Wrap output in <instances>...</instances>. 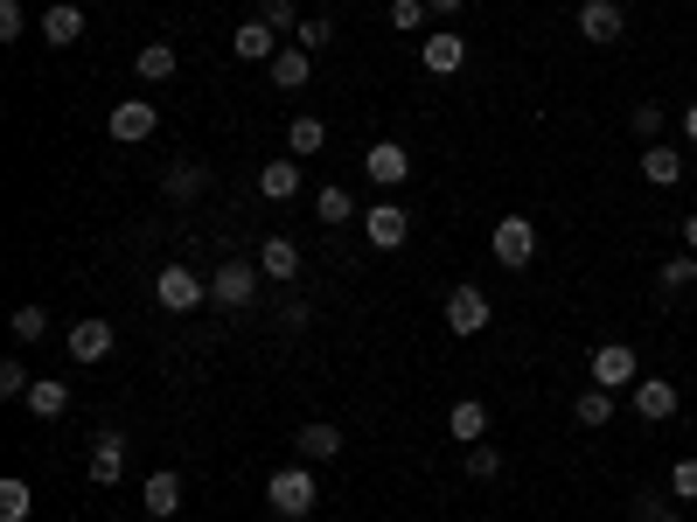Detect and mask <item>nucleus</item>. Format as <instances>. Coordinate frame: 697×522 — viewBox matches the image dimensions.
<instances>
[{
  "instance_id": "nucleus-1",
  "label": "nucleus",
  "mask_w": 697,
  "mask_h": 522,
  "mask_svg": "<svg viewBox=\"0 0 697 522\" xmlns=\"http://www.w3.org/2000/svg\"><path fill=\"white\" fill-rule=\"evenodd\" d=\"M266 502H272V515H287V522H300L307 509L321 502V481H315V466L307 460H293V466H279V474L266 481Z\"/></svg>"
},
{
  "instance_id": "nucleus-2",
  "label": "nucleus",
  "mask_w": 697,
  "mask_h": 522,
  "mask_svg": "<svg viewBox=\"0 0 697 522\" xmlns=\"http://www.w3.org/2000/svg\"><path fill=\"white\" fill-rule=\"evenodd\" d=\"M153 300H161L168 313H196L202 300H210V285H202L189 265H161V272H153Z\"/></svg>"
},
{
  "instance_id": "nucleus-3",
  "label": "nucleus",
  "mask_w": 697,
  "mask_h": 522,
  "mask_svg": "<svg viewBox=\"0 0 697 522\" xmlns=\"http://www.w3.org/2000/svg\"><path fill=\"white\" fill-rule=\"evenodd\" d=\"M488 251H496V265L524 272L530 258H537V230H530V217H502V223H496V238H488Z\"/></svg>"
},
{
  "instance_id": "nucleus-4",
  "label": "nucleus",
  "mask_w": 697,
  "mask_h": 522,
  "mask_svg": "<svg viewBox=\"0 0 697 522\" xmlns=\"http://www.w3.org/2000/svg\"><path fill=\"white\" fill-rule=\"evenodd\" d=\"M258 279H266L258 265H245V258H230V265H217V272H210V300H217V307H251Z\"/></svg>"
},
{
  "instance_id": "nucleus-5",
  "label": "nucleus",
  "mask_w": 697,
  "mask_h": 522,
  "mask_svg": "<svg viewBox=\"0 0 697 522\" xmlns=\"http://www.w3.org/2000/svg\"><path fill=\"white\" fill-rule=\"evenodd\" d=\"M635 377H641V362H635L628 342H600V349H593V383H600V390H628Z\"/></svg>"
},
{
  "instance_id": "nucleus-6",
  "label": "nucleus",
  "mask_w": 697,
  "mask_h": 522,
  "mask_svg": "<svg viewBox=\"0 0 697 522\" xmlns=\"http://www.w3.org/2000/svg\"><path fill=\"white\" fill-rule=\"evenodd\" d=\"M153 126H161L153 98H126V104H112V140H119V147H140V140H153Z\"/></svg>"
},
{
  "instance_id": "nucleus-7",
  "label": "nucleus",
  "mask_w": 697,
  "mask_h": 522,
  "mask_svg": "<svg viewBox=\"0 0 697 522\" xmlns=\"http://www.w3.org/2000/svg\"><path fill=\"white\" fill-rule=\"evenodd\" d=\"M364 238H370L377 251H398V244L411 238V217H405L398 202H370V209H364Z\"/></svg>"
},
{
  "instance_id": "nucleus-8",
  "label": "nucleus",
  "mask_w": 697,
  "mask_h": 522,
  "mask_svg": "<svg viewBox=\"0 0 697 522\" xmlns=\"http://www.w3.org/2000/svg\"><path fill=\"white\" fill-rule=\"evenodd\" d=\"M419 63H426L432 77H454L460 63H468V36H454V29H432V36L419 42Z\"/></svg>"
},
{
  "instance_id": "nucleus-9",
  "label": "nucleus",
  "mask_w": 697,
  "mask_h": 522,
  "mask_svg": "<svg viewBox=\"0 0 697 522\" xmlns=\"http://www.w3.org/2000/svg\"><path fill=\"white\" fill-rule=\"evenodd\" d=\"M447 328L454 334H481L488 328V293H481V285H454V293H447Z\"/></svg>"
},
{
  "instance_id": "nucleus-10",
  "label": "nucleus",
  "mask_w": 697,
  "mask_h": 522,
  "mask_svg": "<svg viewBox=\"0 0 697 522\" xmlns=\"http://www.w3.org/2000/svg\"><path fill=\"white\" fill-rule=\"evenodd\" d=\"M621 29H628L621 0H586V8H579V36L586 42H621Z\"/></svg>"
},
{
  "instance_id": "nucleus-11",
  "label": "nucleus",
  "mask_w": 697,
  "mask_h": 522,
  "mask_svg": "<svg viewBox=\"0 0 697 522\" xmlns=\"http://www.w3.org/2000/svg\"><path fill=\"white\" fill-rule=\"evenodd\" d=\"M364 174L377 181V189H398V181L411 174V153H405L398 140H377V147L364 153Z\"/></svg>"
},
{
  "instance_id": "nucleus-12",
  "label": "nucleus",
  "mask_w": 697,
  "mask_h": 522,
  "mask_svg": "<svg viewBox=\"0 0 697 522\" xmlns=\"http://www.w3.org/2000/svg\"><path fill=\"white\" fill-rule=\"evenodd\" d=\"M635 411L649 418V425L677 418V383H669V377H635Z\"/></svg>"
},
{
  "instance_id": "nucleus-13",
  "label": "nucleus",
  "mask_w": 697,
  "mask_h": 522,
  "mask_svg": "<svg viewBox=\"0 0 697 522\" xmlns=\"http://www.w3.org/2000/svg\"><path fill=\"white\" fill-rule=\"evenodd\" d=\"M112 342H119L112 321H77V328H70V362H106Z\"/></svg>"
},
{
  "instance_id": "nucleus-14",
  "label": "nucleus",
  "mask_w": 697,
  "mask_h": 522,
  "mask_svg": "<svg viewBox=\"0 0 697 522\" xmlns=\"http://www.w3.org/2000/svg\"><path fill=\"white\" fill-rule=\"evenodd\" d=\"M641 181H649V189H677V181H684V153L677 147H641Z\"/></svg>"
},
{
  "instance_id": "nucleus-15",
  "label": "nucleus",
  "mask_w": 697,
  "mask_h": 522,
  "mask_svg": "<svg viewBox=\"0 0 697 522\" xmlns=\"http://www.w3.org/2000/svg\"><path fill=\"white\" fill-rule=\"evenodd\" d=\"M230 57H245V63H272V57H279V36H272V29H266V21H258V14H251V21H245V29H238V36H230Z\"/></svg>"
},
{
  "instance_id": "nucleus-16",
  "label": "nucleus",
  "mask_w": 697,
  "mask_h": 522,
  "mask_svg": "<svg viewBox=\"0 0 697 522\" xmlns=\"http://www.w3.org/2000/svg\"><path fill=\"white\" fill-rule=\"evenodd\" d=\"M258 195H266V202H287V195H300V161H293V153H279V161H266V168H258Z\"/></svg>"
},
{
  "instance_id": "nucleus-17",
  "label": "nucleus",
  "mask_w": 697,
  "mask_h": 522,
  "mask_svg": "<svg viewBox=\"0 0 697 522\" xmlns=\"http://www.w3.org/2000/svg\"><path fill=\"white\" fill-rule=\"evenodd\" d=\"M293 453H300L307 466H321V460H335V453H342V432L315 418V425H300V432H293Z\"/></svg>"
},
{
  "instance_id": "nucleus-18",
  "label": "nucleus",
  "mask_w": 697,
  "mask_h": 522,
  "mask_svg": "<svg viewBox=\"0 0 697 522\" xmlns=\"http://www.w3.org/2000/svg\"><path fill=\"white\" fill-rule=\"evenodd\" d=\"M119 474H126V432H98V446H91V481L112 488Z\"/></svg>"
},
{
  "instance_id": "nucleus-19",
  "label": "nucleus",
  "mask_w": 697,
  "mask_h": 522,
  "mask_svg": "<svg viewBox=\"0 0 697 522\" xmlns=\"http://www.w3.org/2000/svg\"><path fill=\"white\" fill-rule=\"evenodd\" d=\"M447 432L460 439V446H481V439H488V404H481V398H460V404L447 411Z\"/></svg>"
},
{
  "instance_id": "nucleus-20",
  "label": "nucleus",
  "mask_w": 697,
  "mask_h": 522,
  "mask_svg": "<svg viewBox=\"0 0 697 522\" xmlns=\"http://www.w3.org/2000/svg\"><path fill=\"white\" fill-rule=\"evenodd\" d=\"M140 502H147V515H175L182 509V474H147V488H140Z\"/></svg>"
},
{
  "instance_id": "nucleus-21",
  "label": "nucleus",
  "mask_w": 697,
  "mask_h": 522,
  "mask_svg": "<svg viewBox=\"0 0 697 522\" xmlns=\"http://www.w3.org/2000/svg\"><path fill=\"white\" fill-rule=\"evenodd\" d=\"M42 42H49V49L84 42V8H49V14H42Z\"/></svg>"
},
{
  "instance_id": "nucleus-22",
  "label": "nucleus",
  "mask_w": 697,
  "mask_h": 522,
  "mask_svg": "<svg viewBox=\"0 0 697 522\" xmlns=\"http://www.w3.org/2000/svg\"><path fill=\"white\" fill-rule=\"evenodd\" d=\"M21 404H29L36 418H63V411H70V383H63V377H36V390H29Z\"/></svg>"
},
{
  "instance_id": "nucleus-23",
  "label": "nucleus",
  "mask_w": 697,
  "mask_h": 522,
  "mask_svg": "<svg viewBox=\"0 0 697 522\" xmlns=\"http://www.w3.org/2000/svg\"><path fill=\"white\" fill-rule=\"evenodd\" d=\"M307 70H315V57H307L300 42H287V49L272 57V84H279V91H300V84H307Z\"/></svg>"
},
{
  "instance_id": "nucleus-24",
  "label": "nucleus",
  "mask_w": 697,
  "mask_h": 522,
  "mask_svg": "<svg viewBox=\"0 0 697 522\" xmlns=\"http://www.w3.org/2000/svg\"><path fill=\"white\" fill-rule=\"evenodd\" d=\"M572 418H579L586 432H607V425H614V390H600V383H593V390H579Z\"/></svg>"
},
{
  "instance_id": "nucleus-25",
  "label": "nucleus",
  "mask_w": 697,
  "mask_h": 522,
  "mask_svg": "<svg viewBox=\"0 0 697 522\" xmlns=\"http://www.w3.org/2000/svg\"><path fill=\"white\" fill-rule=\"evenodd\" d=\"M133 70L147 77V84H168V77L182 70V57H175V42H147L140 57H133Z\"/></svg>"
},
{
  "instance_id": "nucleus-26",
  "label": "nucleus",
  "mask_w": 697,
  "mask_h": 522,
  "mask_svg": "<svg viewBox=\"0 0 697 522\" xmlns=\"http://www.w3.org/2000/svg\"><path fill=\"white\" fill-rule=\"evenodd\" d=\"M258 272H266V279H293V272H300V251H293L287 238H266V251H258Z\"/></svg>"
},
{
  "instance_id": "nucleus-27",
  "label": "nucleus",
  "mask_w": 697,
  "mask_h": 522,
  "mask_svg": "<svg viewBox=\"0 0 697 522\" xmlns=\"http://www.w3.org/2000/svg\"><path fill=\"white\" fill-rule=\"evenodd\" d=\"M321 147H328V126H321L315 112L287 126V153H293V161H300V153H321Z\"/></svg>"
},
{
  "instance_id": "nucleus-28",
  "label": "nucleus",
  "mask_w": 697,
  "mask_h": 522,
  "mask_svg": "<svg viewBox=\"0 0 697 522\" xmlns=\"http://www.w3.org/2000/svg\"><path fill=\"white\" fill-rule=\"evenodd\" d=\"M656 285H669V293H684V285H697V251H677L656 265Z\"/></svg>"
},
{
  "instance_id": "nucleus-29",
  "label": "nucleus",
  "mask_w": 697,
  "mask_h": 522,
  "mask_svg": "<svg viewBox=\"0 0 697 522\" xmlns=\"http://www.w3.org/2000/svg\"><path fill=\"white\" fill-rule=\"evenodd\" d=\"M258 21H266L272 36H287V29H300L307 14H300V0H258Z\"/></svg>"
},
{
  "instance_id": "nucleus-30",
  "label": "nucleus",
  "mask_w": 697,
  "mask_h": 522,
  "mask_svg": "<svg viewBox=\"0 0 697 522\" xmlns=\"http://www.w3.org/2000/svg\"><path fill=\"white\" fill-rule=\"evenodd\" d=\"M8 328H14V342H21V349H29V342H42V328H49V313H42V307L29 300V307H14V313H8Z\"/></svg>"
},
{
  "instance_id": "nucleus-31",
  "label": "nucleus",
  "mask_w": 697,
  "mask_h": 522,
  "mask_svg": "<svg viewBox=\"0 0 697 522\" xmlns=\"http://www.w3.org/2000/svg\"><path fill=\"white\" fill-rule=\"evenodd\" d=\"M29 481H0V522H29Z\"/></svg>"
},
{
  "instance_id": "nucleus-32",
  "label": "nucleus",
  "mask_w": 697,
  "mask_h": 522,
  "mask_svg": "<svg viewBox=\"0 0 697 522\" xmlns=\"http://www.w3.org/2000/svg\"><path fill=\"white\" fill-rule=\"evenodd\" d=\"M29 390H36L29 362H21V355H8V362H0V398H29Z\"/></svg>"
},
{
  "instance_id": "nucleus-33",
  "label": "nucleus",
  "mask_w": 697,
  "mask_h": 522,
  "mask_svg": "<svg viewBox=\"0 0 697 522\" xmlns=\"http://www.w3.org/2000/svg\"><path fill=\"white\" fill-rule=\"evenodd\" d=\"M315 217H321V223H349V217H356L349 189H321V195H315Z\"/></svg>"
},
{
  "instance_id": "nucleus-34",
  "label": "nucleus",
  "mask_w": 697,
  "mask_h": 522,
  "mask_svg": "<svg viewBox=\"0 0 697 522\" xmlns=\"http://www.w3.org/2000/svg\"><path fill=\"white\" fill-rule=\"evenodd\" d=\"M628 126H635V133L649 140V147H656V140H663V104H656V98H641L635 112H628Z\"/></svg>"
},
{
  "instance_id": "nucleus-35",
  "label": "nucleus",
  "mask_w": 697,
  "mask_h": 522,
  "mask_svg": "<svg viewBox=\"0 0 697 522\" xmlns=\"http://www.w3.org/2000/svg\"><path fill=\"white\" fill-rule=\"evenodd\" d=\"M293 42L307 49V57H321V49L335 42V29H328V21H321V14H307V21H300V29H293Z\"/></svg>"
},
{
  "instance_id": "nucleus-36",
  "label": "nucleus",
  "mask_w": 697,
  "mask_h": 522,
  "mask_svg": "<svg viewBox=\"0 0 697 522\" xmlns=\"http://www.w3.org/2000/svg\"><path fill=\"white\" fill-rule=\"evenodd\" d=\"M496 474H502V453L488 446V439H481V446H468V481H496Z\"/></svg>"
},
{
  "instance_id": "nucleus-37",
  "label": "nucleus",
  "mask_w": 697,
  "mask_h": 522,
  "mask_svg": "<svg viewBox=\"0 0 697 522\" xmlns=\"http://www.w3.org/2000/svg\"><path fill=\"white\" fill-rule=\"evenodd\" d=\"M669 494H677V502H697V460H677V466H669Z\"/></svg>"
},
{
  "instance_id": "nucleus-38",
  "label": "nucleus",
  "mask_w": 697,
  "mask_h": 522,
  "mask_svg": "<svg viewBox=\"0 0 697 522\" xmlns=\"http://www.w3.org/2000/svg\"><path fill=\"white\" fill-rule=\"evenodd\" d=\"M29 36V14H21V0H0V42H21Z\"/></svg>"
},
{
  "instance_id": "nucleus-39",
  "label": "nucleus",
  "mask_w": 697,
  "mask_h": 522,
  "mask_svg": "<svg viewBox=\"0 0 697 522\" xmlns=\"http://www.w3.org/2000/svg\"><path fill=\"white\" fill-rule=\"evenodd\" d=\"M391 29H426V0H391Z\"/></svg>"
},
{
  "instance_id": "nucleus-40",
  "label": "nucleus",
  "mask_w": 697,
  "mask_h": 522,
  "mask_svg": "<svg viewBox=\"0 0 697 522\" xmlns=\"http://www.w3.org/2000/svg\"><path fill=\"white\" fill-rule=\"evenodd\" d=\"M196 189H202V168H175V174H168V195H175V202H189Z\"/></svg>"
},
{
  "instance_id": "nucleus-41",
  "label": "nucleus",
  "mask_w": 697,
  "mask_h": 522,
  "mask_svg": "<svg viewBox=\"0 0 697 522\" xmlns=\"http://www.w3.org/2000/svg\"><path fill=\"white\" fill-rule=\"evenodd\" d=\"M635 515H641V522H684L677 509L663 502V494H641V502H635Z\"/></svg>"
},
{
  "instance_id": "nucleus-42",
  "label": "nucleus",
  "mask_w": 697,
  "mask_h": 522,
  "mask_svg": "<svg viewBox=\"0 0 697 522\" xmlns=\"http://www.w3.org/2000/svg\"><path fill=\"white\" fill-rule=\"evenodd\" d=\"M307 321H315V313H307V300H287V307H279V328H307Z\"/></svg>"
},
{
  "instance_id": "nucleus-43",
  "label": "nucleus",
  "mask_w": 697,
  "mask_h": 522,
  "mask_svg": "<svg viewBox=\"0 0 697 522\" xmlns=\"http://www.w3.org/2000/svg\"><path fill=\"white\" fill-rule=\"evenodd\" d=\"M684 140L697 147V104H684Z\"/></svg>"
},
{
  "instance_id": "nucleus-44",
  "label": "nucleus",
  "mask_w": 697,
  "mask_h": 522,
  "mask_svg": "<svg viewBox=\"0 0 697 522\" xmlns=\"http://www.w3.org/2000/svg\"><path fill=\"white\" fill-rule=\"evenodd\" d=\"M426 8H432V14H460V8H468V0H426Z\"/></svg>"
},
{
  "instance_id": "nucleus-45",
  "label": "nucleus",
  "mask_w": 697,
  "mask_h": 522,
  "mask_svg": "<svg viewBox=\"0 0 697 522\" xmlns=\"http://www.w3.org/2000/svg\"><path fill=\"white\" fill-rule=\"evenodd\" d=\"M684 244L697 251V209H690V217H684Z\"/></svg>"
}]
</instances>
